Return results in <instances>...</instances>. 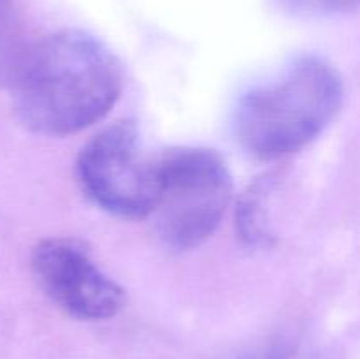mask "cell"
Here are the masks:
<instances>
[{
	"label": "cell",
	"instance_id": "obj_5",
	"mask_svg": "<svg viewBox=\"0 0 360 359\" xmlns=\"http://www.w3.org/2000/svg\"><path fill=\"white\" fill-rule=\"evenodd\" d=\"M30 264L41 291L74 319H111L125 305L123 289L95 264L79 239H42Z\"/></svg>",
	"mask_w": 360,
	"mask_h": 359
},
{
	"label": "cell",
	"instance_id": "obj_1",
	"mask_svg": "<svg viewBox=\"0 0 360 359\" xmlns=\"http://www.w3.org/2000/svg\"><path fill=\"white\" fill-rule=\"evenodd\" d=\"M123 69L88 32L60 30L27 55L14 81L13 108L30 132L77 134L101 122L120 99Z\"/></svg>",
	"mask_w": 360,
	"mask_h": 359
},
{
	"label": "cell",
	"instance_id": "obj_3",
	"mask_svg": "<svg viewBox=\"0 0 360 359\" xmlns=\"http://www.w3.org/2000/svg\"><path fill=\"white\" fill-rule=\"evenodd\" d=\"M232 201V176L214 150L178 146L158 153L157 234L169 248L190 250L220 225Z\"/></svg>",
	"mask_w": 360,
	"mask_h": 359
},
{
	"label": "cell",
	"instance_id": "obj_6",
	"mask_svg": "<svg viewBox=\"0 0 360 359\" xmlns=\"http://www.w3.org/2000/svg\"><path fill=\"white\" fill-rule=\"evenodd\" d=\"M274 178L264 176L243 192L236 210V224L241 238L255 246H267L273 241L271 222L267 218V201L273 192Z\"/></svg>",
	"mask_w": 360,
	"mask_h": 359
},
{
	"label": "cell",
	"instance_id": "obj_4",
	"mask_svg": "<svg viewBox=\"0 0 360 359\" xmlns=\"http://www.w3.org/2000/svg\"><path fill=\"white\" fill-rule=\"evenodd\" d=\"M76 178L101 210L130 220L148 218L158 196V153H148L136 123L122 120L81 148Z\"/></svg>",
	"mask_w": 360,
	"mask_h": 359
},
{
	"label": "cell",
	"instance_id": "obj_2",
	"mask_svg": "<svg viewBox=\"0 0 360 359\" xmlns=\"http://www.w3.org/2000/svg\"><path fill=\"white\" fill-rule=\"evenodd\" d=\"M343 99V77L336 67L319 56H302L276 80L253 88L239 101L236 137L262 160L288 157L333 123Z\"/></svg>",
	"mask_w": 360,
	"mask_h": 359
},
{
	"label": "cell",
	"instance_id": "obj_8",
	"mask_svg": "<svg viewBox=\"0 0 360 359\" xmlns=\"http://www.w3.org/2000/svg\"><path fill=\"white\" fill-rule=\"evenodd\" d=\"M7 2H9V0H0V7H2L4 4H7Z\"/></svg>",
	"mask_w": 360,
	"mask_h": 359
},
{
	"label": "cell",
	"instance_id": "obj_7",
	"mask_svg": "<svg viewBox=\"0 0 360 359\" xmlns=\"http://www.w3.org/2000/svg\"><path fill=\"white\" fill-rule=\"evenodd\" d=\"M360 0H281V6L299 16H333L355 9Z\"/></svg>",
	"mask_w": 360,
	"mask_h": 359
}]
</instances>
